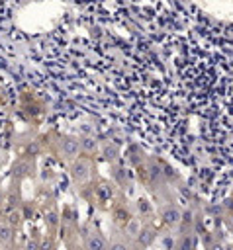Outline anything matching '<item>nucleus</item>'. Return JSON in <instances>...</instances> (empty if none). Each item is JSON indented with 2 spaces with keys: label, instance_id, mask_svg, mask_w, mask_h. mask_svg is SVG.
Segmentation results:
<instances>
[{
  "label": "nucleus",
  "instance_id": "20e7f679",
  "mask_svg": "<svg viewBox=\"0 0 233 250\" xmlns=\"http://www.w3.org/2000/svg\"><path fill=\"white\" fill-rule=\"evenodd\" d=\"M78 150H80V143L76 139H63L61 141V152H63V156L74 158L78 154Z\"/></svg>",
  "mask_w": 233,
  "mask_h": 250
},
{
  "label": "nucleus",
  "instance_id": "a211bd4d",
  "mask_svg": "<svg viewBox=\"0 0 233 250\" xmlns=\"http://www.w3.org/2000/svg\"><path fill=\"white\" fill-rule=\"evenodd\" d=\"M4 197H6V193H4V189L0 188V207L4 205Z\"/></svg>",
  "mask_w": 233,
  "mask_h": 250
},
{
  "label": "nucleus",
  "instance_id": "4468645a",
  "mask_svg": "<svg viewBox=\"0 0 233 250\" xmlns=\"http://www.w3.org/2000/svg\"><path fill=\"white\" fill-rule=\"evenodd\" d=\"M39 250H53V242H51L49 238L39 240Z\"/></svg>",
  "mask_w": 233,
  "mask_h": 250
},
{
  "label": "nucleus",
  "instance_id": "f8f14e48",
  "mask_svg": "<svg viewBox=\"0 0 233 250\" xmlns=\"http://www.w3.org/2000/svg\"><path fill=\"white\" fill-rule=\"evenodd\" d=\"M78 143H80V148H84L86 152H92L96 148V141L94 139H80Z\"/></svg>",
  "mask_w": 233,
  "mask_h": 250
},
{
  "label": "nucleus",
  "instance_id": "dca6fc26",
  "mask_svg": "<svg viewBox=\"0 0 233 250\" xmlns=\"http://www.w3.org/2000/svg\"><path fill=\"white\" fill-rule=\"evenodd\" d=\"M25 250H39V240H27Z\"/></svg>",
  "mask_w": 233,
  "mask_h": 250
},
{
  "label": "nucleus",
  "instance_id": "39448f33",
  "mask_svg": "<svg viewBox=\"0 0 233 250\" xmlns=\"http://www.w3.org/2000/svg\"><path fill=\"white\" fill-rule=\"evenodd\" d=\"M155 236H157V234H155V230H153V229H141V230H139V234H137L135 238H137V242H139V246H141V248H147V246H151V244H153Z\"/></svg>",
  "mask_w": 233,
  "mask_h": 250
},
{
  "label": "nucleus",
  "instance_id": "f3484780",
  "mask_svg": "<svg viewBox=\"0 0 233 250\" xmlns=\"http://www.w3.org/2000/svg\"><path fill=\"white\" fill-rule=\"evenodd\" d=\"M108 250H129L123 242H114V244H110V248Z\"/></svg>",
  "mask_w": 233,
  "mask_h": 250
},
{
  "label": "nucleus",
  "instance_id": "2eb2a0df",
  "mask_svg": "<svg viewBox=\"0 0 233 250\" xmlns=\"http://www.w3.org/2000/svg\"><path fill=\"white\" fill-rule=\"evenodd\" d=\"M137 207H139V211H141V213H149V211H151V207H149V205H147V201H143V199H139Z\"/></svg>",
  "mask_w": 233,
  "mask_h": 250
},
{
  "label": "nucleus",
  "instance_id": "6e6552de",
  "mask_svg": "<svg viewBox=\"0 0 233 250\" xmlns=\"http://www.w3.org/2000/svg\"><path fill=\"white\" fill-rule=\"evenodd\" d=\"M29 162L27 160H18L16 164H14V176L16 178H23V176H27L29 174Z\"/></svg>",
  "mask_w": 233,
  "mask_h": 250
},
{
  "label": "nucleus",
  "instance_id": "9d476101",
  "mask_svg": "<svg viewBox=\"0 0 233 250\" xmlns=\"http://www.w3.org/2000/svg\"><path fill=\"white\" fill-rule=\"evenodd\" d=\"M192 248H194V238L190 234L182 236L180 238V244H178V250H192Z\"/></svg>",
  "mask_w": 233,
  "mask_h": 250
},
{
  "label": "nucleus",
  "instance_id": "9b49d317",
  "mask_svg": "<svg viewBox=\"0 0 233 250\" xmlns=\"http://www.w3.org/2000/svg\"><path fill=\"white\" fill-rule=\"evenodd\" d=\"M116 221L119 223V225H127L129 221H131V217H129V213L127 211H123V209H119V211H116Z\"/></svg>",
  "mask_w": 233,
  "mask_h": 250
},
{
  "label": "nucleus",
  "instance_id": "f03ea898",
  "mask_svg": "<svg viewBox=\"0 0 233 250\" xmlns=\"http://www.w3.org/2000/svg\"><path fill=\"white\" fill-rule=\"evenodd\" d=\"M84 250H108V242L102 234L90 232L84 236Z\"/></svg>",
  "mask_w": 233,
  "mask_h": 250
},
{
  "label": "nucleus",
  "instance_id": "423d86ee",
  "mask_svg": "<svg viewBox=\"0 0 233 250\" xmlns=\"http://www.w3.org/2000/svg\"><path fill=\"white\" fill-rule=\"evenodd\" d=\"M14 240V227L8 223H0V246H8Z\"/></svg>",
  "mask_w": 233,
  "mask_h": 250
},
{
  "label": "nucleus",
  "instance_id": "f257e3e1",
  "mask_svg": "<svg viewBox=\"0 0 233 250\" xmlns=\"http://www.w3.org/2000/svg\"><path fill=\"white\" fill-rule=\"evenodd\" d=\"M90 174V164L86 160H74L70 166V178L74 182H84Z\"/></svg>",
  "mask_w": 233,
  "mask_h": 250
},
{
  "label": "nucleus",
  "instance_id": "0eeeda50",
  "mask_svg": "<svg viewBox=\"0 0 233 250\" xmlns=\"http://www.w3.org/2000/svg\"><path fill=\"white\" fill-rule=\"evenodd\" d=\"M43 221H45V225L49 227V229H57L59 227V213H57V209H47L45 211V215H43Z\"/></svg>",
  "mask_w": 233,
  "mask_h": 250
},
{
  "label": "nucleus",
  "instance_id": "6ab92c4d",
  "mask_svg": "<svg viewBox=\"0 0 233 250\" xmlns=\"http://www.w3.org/2000/svg\"><path fill=\"white\" fill-rule=\"evenodd\" d=\"M14 250H25V248H14Z\"/></svg>",
  "mask_w": 233,
  "mask_h": 250
},
{
  "label": "nucleus",
  "instance_id": "ddd939ff",
  "mask_svg": "<svg viewBox=\"0 0 233 250\" xmlns=\"http://www.w3.org/2000/svg\"><path fill=\"white\" fill-rule=\"evenodd\" d=\"M98 195H100V199H102V201L110 199V197H112V188H110V186H106V184H104V186H100V188H98Z\"/></svg>",
  "mask_w": 233,
  "mask_h": 250
},
{
  "label": "nucleus",
  "instance_id": "1a4fd4ad",
  "mask_svg": "<svg viewBox=\"0 0 233 250\" xmlns=\"http://www.w3.org/2000/svg\"><path fill=\"white\" fill-rule=\"evenodd\" d=\"M125 230L129 232V236H133V238H135V236L139 234V230H141V225H139V221H137V219H131V221L125 225Z\"/></svg>",
  "mask_w": 233,
  "mask_h": 250
},
{
  "label": "nucleus",
  "instance_id": "7ed1b4c3",
  "mask_svg": "<svg viewBox=\"0 0 233 250\" xmlns=\"http://www.w3.org/2000/svg\"><path fill=\"white\" fill-rule=\"evenodd\" d=\"M161 219L164 225L168 227H176L180 221H182V211L178 207H164L163 213H161Z\"/></svg>",
  "mask_w": 233,
  "mask_h": 250
}]
</instances>
